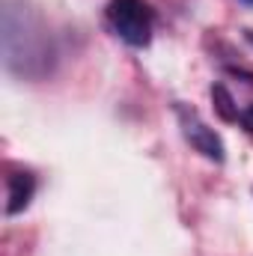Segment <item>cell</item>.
<instances>
[{"instance_id": "obj_3", "label": "cell", "mask_w": 253, "mask_h": 256, "mask_svg": "<svg viewBox=\"0 0 253 256\" xmlns=\"http://www.w3.org/2000/svg\"><path fill=\"white\" fill-rule=\"evenodd\" d=\"M36 191V179L30 173H12L9 176V202H6V214H18L30 206Z\"/></svg>"}, {"instance_id": "obj_5", "label": "cell", "mask_w": 253, "mask_h": 256, "mask_svg": "<svg viewBox=\"0 0 253 256\" xmlns=\"http://www.w3.org/2000/svg\"><path fill=\"white\" fill-rule=\"evenodd\" d=\"M242 126H244V128H248V131L253 134V104L248 108V110H244V114H242Z\"/></svg>"}, {"instance_id": "obj_2", "label": "cell", "mask_w": 253, "mask_h": 256, "mask_svg": "<svg viewBox=\"0 0 253 256\" xmlns=\"http://www.w3.org/2000/svg\"><path fill=\"white\" fill-rule=\"evenodd\" d=\"M179 120H182V126H185V137L190 140V146H194L196 152H202V155L212 158V161H224V143H220V137L206 126L194 110L179 108Z\"/></svg>"}, {"instance_id": "obj_4", "label": "cell", "mask_w": 253, "mask_h": 256, "mask_svg": "<svg viewBox=\"0 0 253 256\" xmlns=\"http://www.w3.org/2000/svg\"><path fill=\"white\" fill-rule=\"evenodd\" d=\"M212 102H214V110L220 114V120H226V122H236L238 120L236 102H232V96H230V90L224 84H214L212 86Z\"/></svg>"}, {"instance_id": "obj_1", "label": "cell", "mask_w": 253, "mask_h": 256, "mask_svg": "<svg viewBox=\"0 0 253 256\" xmlns=\"http://www.w3.org/2000/svg\"><path fill=\"white\" fill-rule=\"evenodd\" d=\"M108 18H110V27L116 30V36L122 42L134 45V48L149 45V39H152V12L143 0H110Z\"/></svg>"}]
</instances>
